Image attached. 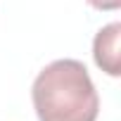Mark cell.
I'll list each match as a JSON object with an SVG mask.
<instances>
[{"label":"cell","mask_w":121,"mask_h":121,"mask_svg":"<svg viewBox=\"0 0 121 121\" xmlns=\"http://www.w3.org/2000/svg\"><path fill=\"white\" fill-rule=\"evenodd\" d=\"M38 121H97L100 95L78 59H55L31 86Z\"/></svg>","instance_id":"cell-1"},{"label":"cell","mask_w":121,"mask_h":121,"mask_svg":"<svg viewBox=\"0 0 121 121\" xmlns=\"http://www.w3.org/2000/svg\"><path fill=\"white\" fill-rule=\"evenodd\" d=\"M88 5L100 12H114L121 7V0H88Z\"/></svg>","instance_id":"cell-3"},{"label":"cell","mask_w":121,"mask_h":121,"mask_svg":"<svg viewBox=\"0 0 121 121\" xmlns=\"http://www.w3.org/2000/svg\"><path fill=\"white\" fill-rule=\"evenodd\" d=\"M119 38H121V24H107L104 29L97 31L95 40H93V57L95 64L109 74V76H119L121 74V62H119Z\"/></svg>","instance_id":"cell-2"}]
</instances>
